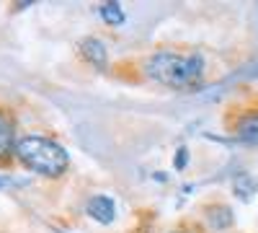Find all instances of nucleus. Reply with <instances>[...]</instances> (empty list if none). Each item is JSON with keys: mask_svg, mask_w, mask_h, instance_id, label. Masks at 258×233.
<instances>
[{"mask_svg": "<svg viewBox=\"0 0 258 233\" xmlns=\"http://www.w3.org/2000/svg\"><path fill=\"white\" fill-rule=\"evenodd\" d=\"M147 75L155 83L173 91L194 88L204 75L202 55H178V52H155L145 65Z\"/></svg>", "mask_w": 258, "mask_h": 233, "instance_id": "1", "label": "nucleus"}, {"mask_svg": "<svg viewBox=\"0 0 258 233\" xmlns=\"http://www.w3.org/2000/svg\"><path fill=\"white\" fill-rule=\"evenodd\" d=\"M16 158L24 163L29 171L39 174V176H62L70 166L68 151L49 140V137H41V135H26L16 143Z\"/></svg>", "mask_w": 258, "mask_h": 233, "instance_id": "2", "label": "nucleus"}, {"mask_svg": "<svg viewBox=\"0 0 258 233\" xmlns=\"http://www.w3.org/2000/svg\"><path fill=\"white\" fill-rule=\"evenodd\" d=\"M80 44V55L91 62L93 68L98 70H106V65H109V55H106V47H103V41L96 39V36H85L78 41Z\"/></svg>", "mask_w": 258, "mask_h": 233, "instance_id": "3", "label": "nucleus"}, {"mask_svg": "<svg viewBox=\"0 0 258 233\" xmlns=\"http://www.w3.org/2000/svg\"><path fill=\"white\" fill-rule=\"evenodd\" d=\"M16 127L13 119L0 109V163L8 161L11 156H16Z\"/></svg>", "mask_w": 258, "mask_h": 233, "instance_id": "4", "label": "nucleus"}, {"mask_svg": "<svg viewBox=\"0 0 258 233\" xmlns=\"http://www.w3.org/2000/svg\"><path fill=\"white\" fill-rule=\"evenodd\" d=\"M85 210H88V215L98 223H111L114 220V202L109 197H103V195L88 200V207Z\"/></svg>", "mask_w": 258, "mask_h": 233, "instance_id": "5", "label": "nucleus"}, {"mask_svg": "<svg viewBox=\"0 0 258 233\" xmlns=\"http://www.w3.org/2000/svg\"><path fill=\"white\" fill-rule=\"evenodd\" d=\"M101 18L109 26H121L124 24V11H121L119 3H103L101 6Z\"/></svg>", "mask_w": 258, "mask_h": 233, "instance_id": "6", "label": "nucleus"}, {"mask_svg": "<svg viewBox=\"0 0 258 233\" xmlns=\"http://www.w3.org/2000/svg\"><path fill=\"white\" fill-rule=\"evenodd\" d=\"M238 132H240L243 140H258V114L245 117L240 122V127H238Z\"/></svg>", "mask_w": 258, "mask_h": 233, "instance_id": "7", "label": "nucleus"}, {"mask_svg": "<svg viewBox=\"0 0 258 233\" xmlns=\"http://www.w3.org/2000/svg\"><path fill=\"white\" fill-rule=\"evenodd\" d=\"M176 233H181V230H176Z\"/></svg>", "mask_w": 258, "mask_h": 233, "instance_id": "8", "label": "nucleus"}]
</instances>
